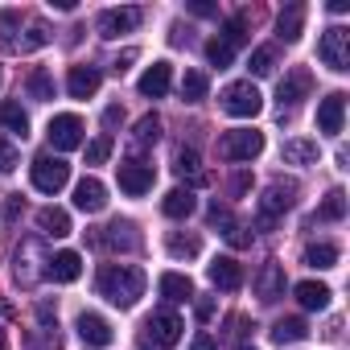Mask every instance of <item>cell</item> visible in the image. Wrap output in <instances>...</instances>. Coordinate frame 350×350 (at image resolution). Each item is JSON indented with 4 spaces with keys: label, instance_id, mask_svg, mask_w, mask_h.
Instances as JSON below:
<instances>
[{
    "label": "cell",
    "instance_id": "obj_1",
    "mask_svg": "<svg viewBox=\"0 0 350 350\" xmlns=\"http://www.w3.org/2000/svg\"><path fill=\"white\" fill-rule=\"evenodd\" d=\"M95 284H99V297H107L120 309H132L144 297V272L136 264H103Z\"/></svg>",
    "mask_w": 350,
    "mask_h": 350
},
{
    "label": "cell",
    "instance_id": "obj_2",
    "mask_svg": "<svg viewBox=\"0 0 350 350\" xmlns=\"http://www.w3.org/2000/svg\"><path fill=\"white\" fill-rule=\"evenodd\" d=\"M297 194H301L297 182L276 178V182L264 190V198H260V227H272V219H280L284 211H293V206H297Z\"/></svg>",
    "mask_w": 350,
    "mask_h": 350
},
{
    "label": "cell",
    "instance_id": "obj_3",
    "mask_svg": "<svg viewBox=\"0 0 350 350\" xmlns=\"http://www.w3.org/2000/svg\"><path fill=\"white\" fill-rule=\"evenodd\" d=\"M29 178H33V190H42V194H58V190L70 182V165H66L62 157L42 152V157L29 165Z\"/></svg>",
    "mask_w": 350,
    "mask_h": 350
},
{
    "label": "cell",
    "instance_id": "obj_4",
    "mask_svg": "<svg viewBox=\"0 0 350 350\" xmlns=\"http://www.w3.org/2000/svg\"><path fill=\"white\" fill-rule=\"evenodd\" d=\"M317 58L334 70V75H346L350 70V33L342 25H329L317 42Z\"/></svg>",
    "mask_w": 350,
    "mask_h": 350
},
{
    "label": "cell",
    "instance_id": "obj_5",
    "mask_svg": "<svg viewBox=\"0 0 350 350\" xmlns=\"http://www.w3.org/2000/svg\"><path fill=\"white\" fill-rule=\"evenodd\" d=\"M219 103H223V111L235 116V120H252V116L264 111V95H260L252 83H231V87L219 95Z\"/></svg>",
    "mask_w": 350,
    "mask_h": 350
},
{
    "label": "cell",
    "instance_id": "obj_6",
    "mask_svg": "<svg viewBox=\"0 0 350 350\" xmlns=\"http://www.w3.org/2000/svg\"><path fill=\"white\" fill-rule=\"evenodd\" d=\"M260 152H264V132H256V128H235V132H227L219 140V157L223 161H252Z\"/></svg>",
    "mask_w": 350,
    "mask_h": 350
},
{
    "label": "cell",
    "instance_id": "obj_7",
    "mask_svg": "<svg viewBox=\"0 0 350 350\" xmlns=\"http://www.w3.org/2000/svg\"><path fill=\"white\" fill-rule=\"evenodd\" d=\"M46 132H50V144H54L58 152H70V148H79V144H83V120H79L75 111L54 116Z\"/></svg>",
    "mask_w": 350,
    "mask_h": 350
},
{
    "label": "cell",
    "instance_id": "obj_8",
    "mask_svg": "<svg viewBox=\"0 0 350 350\" xmlns=\"http://www.w3.org/2000/svg\"><path fill=\"white\" fill-rule=\"evenodd\" d=\"M144 329H148V338H152L157 346H178V342H182V329H186V321H182L178 313L161 309V313H152V317L144 321Z\"/></svg>",
    "mask_w": 350,
    "mask_h": 350
},
{
    "label": "cell",
    "instance_id": "obj_9",
    "mask_svg": "<svg viewBox=\"0 0 350 350\" xmlns=\"http://www.w3.org/2000/svg\"><path fill=\"white\" fill-rule=\"evenodd\" d=\"M152 165H140V161H124L120 165V190L128 194V198H140V194H148L152 190Z\"/></svg>",
    "mask_w": 350,
    "mask_h": 350
},
{
    "label": "cell",
    "instance_id": "obj_10",
    "mask_svg": "<svg viewBox=\"0 0 350 350\" xmlns=\"http://www.w3.org/2000/svg\"><path fill=\"white\" fill-rule=\"evenodd\" d=\"M95 243L107 247V252H132L136 247V227L128 219H116V223H107V227L95 231Z\"/></svg>",
    "mask_w": 350,
    "mask_h": 350
},
{
    "label": "cell",
    "instance_id": "obj_11",
    "mask_svg": "<svg viewBox=\"0 0 350 350\" xmlns=\"http://www.w3.org/2000/svg\"><path fill=\"white\" fill-rule=\"evenodd\" d=\"M50 260V256H46ZM42 260V243L38 239H25L21 247H17V280L29 288V284H38V276H46V268H38V264H46Z\"/></svg>",
    "mask_w": 350,
    "mask_h": 350
},
{
    "label": "cell",
    "instance_id": "obj_12",
    "mask_svg": "<svg viewBox=\"0 0 350 350\" xmlns=\"http://www.w3.org/2000/svg\"><path fill=\"white\" fill-rule=\"evenodd\" d=\"M140 21H144V13H140V9H107V13H99V38L132 33Z\"/></svg>",
    "mask_w": 350,
    "mask_h": 350
},
{
    "label": "cell",
    "instance_id": "obj_13",
    "mask_svg": "<svg viewBox=\"0 0 350 350\" xmlns=\"http://www.w3.org/2000/svg\"><path fill=\"white\" fill-rule=\"evenodd\" d=\"M256 297H260L264 305H272V301L284 297V268H280L276 260L260 264V272H256Z\"/></svg>",
    "mask_w": 350,
    "mask_h": 350
},
{
    "label": "cell",
    "instance_id": "obj_14",
    "mask_svg": "<svg viewBox=\"0 0 350 350\" xmlns=\"http://www.w3.org/2000/svg\"><path fill=\"white\" fill-rule=\"evenodd\" d=\"M75 329H79V338H83L87 346H111V342H116L111 321H107V317H99V313H79Z\"/></svg>",
    "mask_w": 350,
    "mask_h": 350
},
{
    "label": "cell",
    "instance_id": "obj_15",
    "mask_svg": "<svg viewBox=\"0 0 350 350\" xmlns=\"http://www.w3.org/2000/svg\"><path fill=\"white\" fill-rule=\"evenodd\" d=\"M342 120H346V95L334 91V95H325V99L317 103V128H321L325 136H338V132H342Z\"/></svg>",
    "mask_w": 350,
    "mask_h": 350
},
{
    "label": "cell",
    "instance_id": "obj_16",
    "mask_svg": "<svg viewBox=\"0 0 350 350\" xmlns=\"http://www.w3.org/2000/svg\"><path fill=\"white\" fill-rule=\"evenodd\" d=\"M75 206H79L83 215H99V211L107 206V186H103L99 178H83V182L75 186Z\"/></svg>",
    "mask_w": 350,
    "mask_h": 350
},
{
    "label": "cell",
    "instance_id": "obj_17",
    "mask_svg": "<svg viewBox=\"0 0 350 350\" xmlns=\"http://www.w3.org/2000/svg\"><path fill=\"white\" fill-rule=\"evenodd\" d=\"M46 276L58 280V284H75V280L83 276V256H79V252H58V256H50V260H46Z\"/></svg>",
    "mask_w": 350,
    "mask_h": 350
},
{
    "label": "cell",
    "instance_id": "obj_18",
    "mask_svg": "<svg viewBox=\"0 0 350 350\" xmlns=\"http://www.w3.org/2000/svg\"><path fill=\"white\" fill-rule=\"evenodd\" d=\"M140 95H148V99H161V95H169V87H173V66L169 62H152L144 75H140Z\"/></svg>",
    "mask_w": 350,
    "mask_h": 350
},
{
    "label": "cell",
    "instance_id": "obj_19",
    "mask_svg": "<svg viewBox=\"0 0 350 350\" xmlns=\"http://www.w3.org/2000/svg\"><path fill=\"white\" fill-rule=\"evenodd\" d=\"M206 276H211V284H215V288H223V293L243 288V268H239L231 256H219V260L206 268Z\"/></svg>",
    "mask_w": 350,
    "mask_h": 350
},
{
    "label": "cell",
    "instance_id": "obj_20",
    "mask_svg": "<svg viewBox=\"0 0 350 350\" xmlns=\"http://www.w3.org/2000/svg\"><path fill=\"white\" fill-rule=\"evenodd\" d=\"M309 91H313V75H309V70H293V75L280 83L276 99H280V107H297L301 99H309Z\"/></svg>",
    "mask_w": 350,
    "mask_h": 350
},
{
    "label": "cell",
    "instance_id": "obj_21",
    "mask_svg": "<svg viewBox=\"0 0 350 350\" xmlns=\"http://www.w3.org/2000/svg\"><path fill=\"white\" fill-rule=\"evenodd\" d=\"M99 70L95 66H70V75H66V91L75 95V99H91L95 91H99Z\"/></svg>",
    "mask_w": 350,
    "mask_h": 350
},
{
    "label": "cell",
    "instance_id": "obj_22",
    "mask_svg": "<svg viewBox=\"0 0 350 350\" xmlns=\"http://www.w3.org/2000/svg\"><path fill=\"white\" fill-rule=\"evenodd\" d=\"M38 227H42V235H50V239H66V235H70V215H66L62 206H42V211H38Z\"/></svg>",
    "mask_w": 350,
    "mask_h": 350
},
{
    "label": "cell",
    "instance_id": "obj_23",
    "mask_svg": "<svg viewBox=\"0 0 350 350\" xmlns=\"http://www.w3.org/2000/svg\"><path fill=\"white\" fill-rule=\"evenodd\" d=\"M157 288H161V297H165L169 305H178V301H190V297H194V284H190V276H182V272H165V276L157 280Z\"/></svg>",
    "mask_w": 350,
    "mask_h": 350
},
{
    "label": "cell",
    "instance_id": "obj_24",
    "mask_svg": "<svg viewBox=\"0 0 350 350\" xmlns=\"http://www.w3.org/2000/svg\"><path fill=\"white\" fill-rule=\"evenodd\" d=\"M165 252L173 260H194V256H202V239L198 235H182V231H169L165 235Z\"/></svg>",
    "mask_w": 350,
    "mask_h": 350
},
{
    "label": "cell",
    "instance_id": "obj_25",
    "mask_svg": "<svg viewBox=\"0 0 350 350\" xmlns=\"http://www.w3.org/2000/svg\"><path fill=\"white\" fill-rule=\"evenodd\" d=\"M305 29V5H288L280 17H276V38L280 42H297Z\"/></svg>",
    "mask_w": 350,
    "mask_h": 350
},
{
    "label": "cell",
    "instance_id": "obj_26",
    "mask_svg": "<svg viewBox=\"0 0 350 350\" xmlns=\"http://www.w3.org/2000/svg\"><path fill=\"white\" fill-rule=\"evenodd\" d=\"M293 297L301 301V309H325L334 293H329V288H325L321 280H301V284L293 288Z\"/></svg>",
    "mask_w": 350,
    "mask_h": 350
},
{
    "label": "cell",
    "instance_id": "obj_27",
    "mask_svg": "<svg viewBox=\"0 0 350 350\" xmlns=\"http://www.w3.org/2000/svg\"><path fill=\"white\" fill-rule=\"evenodd\" d=\"M305 338H309L305 317H280V321L272 325V342H280V346H288V342H305Z\"/></svg>",
    "mask_w": 350,
    "mask_h": 350
},
{
    "label": "cell",
    "instance_id": "obj_28",
    "mask_svg": "<svg viewBox=\"0 0 350 350\" xmlns=\"http://www.w3.org/2000/svg\"><path fill=\"white\" fill-rule=\"evenodd\" d=\"M194 206H198V202H194V194H190V190H169V194H165V202H161V211H165L169 219H190V215H194Z\"/></svg>",
    "mask_w": 350,
    "mask_h": 350
},
{
    "label": "cell",
    "instance_id": "obj_29",
    "mask_svg": "<svg viewBox=\"0 0 350 350\" xmlns=\"http://www.w3.org/2000/svg\"><path fill=\"white\" fill-rule=\"evenodd\" d=\"M280 157H284L288 165H313V161H317V140H284Z\"/></svg>",
    "mask_w": 350,
    "mask_h": 350
},
{
    "label": "cell",
    "instance_id": "obj_30",
    "mask_svg": "<svg viewBox=\"0 0 350 350\" xmlns=\"http://www.w3.org/2000/svg\"><path fill=\"white\" fill-rule=\"evenodd\" d=\"M342 215H346V194H342V190H329V194H325V202L317 206L313 223H338Z\"/></svg>",
    "mask_w": 350,
    "mask_h": 350
},
{
    "label": "cell",
    "instance_id": "obj_31",
    "mask_svg": "<svg viewBox=\"0 0 350 350\" xmlns=\"http://www.w3.org/2000/svg\"><path fill=\"white\" fill-rule=\"evenodd\" d=\"M305 264L325 272V268L338 264V247H334V243H309V247H305Z\"/></svg>",
    "mask_w": 350,
    "mask_h": 350
},
{
    "label": "cell",
    "instance_id": "obj_32",
    "mask_svg": "<svg viewBox=\"0 0 350 350\" xmlns=\"http://www.w3.org/2000/svg\"><path fill=\"white\" fill-rule=\"evenodd\" d=\"M206 87H211V83H206L202 70H186V79H182V99H186V103H202V99H206Z\"/></svg>",
    "mask_w": 350,
    "mask_h": 350
},
{
    "label": "cell",
    "instance_id": "obj_33",
    "mask_svg": "<svg viewBox=\"0 0 350 350\" xmlns=\"http://www.w3.org/2000/svg\"><path fill=\"white\" fill-rule=\"evenodd\" d=\"M132 140H136V148H148V144H157V140H161V120H157V116H140V120H136V132H132Z\"/></svg>",
    "mask_w": 350,
    "mask_h": 350
},
{
    "label": "cell",
    "instance_id": "obj_34",
    "mask_svg": "<svg viewBox=\"0 0 350 350\" xmlns=\"http://www.w3.org/2000/svg\"><path fill=\"white\" fill-rule=\"evenodd\" d=\"M0 124H5L9 132H17V136L29 132V116L21 111V103H0Z\"/></svg>",
    "mask_w": 350,
    "mask_h": 350
},
{
    "label": "cell",
    "instance_id": "obj_35",
    "mask_svg": "<svg viewBox=\"0 0 350 350\" xmlns=\"http://www.w3.org/2000/svg\"><path fill=\"white\" fill-rule=\"evenodd\" d=\"M206 58H211V66H219V70H223V66H231V62H235V46H231V42H223V38H211V42H206Z\"/></svg>",
    "mask_w": 350,
    "mask_h": 350
},
{
    "label": "cell",
    "instance_id": "obj_36",
    "mask_svg": "<svg viewBox=\"0 0 350 350\" xmlns=\"http://www.w3.org/2000/svg\"><path fill=\"white\" fill-rule=\"evenodd\" d=\"M25 87H29V95H33L38 103H46V99H54V79H50V70H33Z\"/></svg>",
    "mask_w": 350,
    "mask_h": 350
},
{
    "label": "cell",
    "instance_id": "obj_37",
    "mask_svg": "<svg viewBox=\"0 0 350 350\" xmlns=\"http://www.w3.org/2000/svg\"><path fill=\"white\" fill-rule=\"evenodd\" d=\"M46 42H50V29H46L42 21H33V25H29V33H25V38H21V42H17L13 50H21V54H29V50H42Z\"/></svg>",
    "mask_w": 350,
    "mask_h": 350
},
{
    "label": "cell",
    "instance_id": "obj_38",
    "mask_svg": "<svg viewBox=\"0 0 350 350\" xmlns=\"http://www.w3.org/2000/svg\"><path fill=\"white\" fill-rule=\"evenodd\" d=\"M272 66H276V50H272V46H260V50L252 54V66H247V70H252L256 79H264V75H272Z\"/></svg>",
    "mask_w": 350,
    "mask_h": 350
},
{
    "label": "cell",
    "instance_id": "obj_39",
    "mask_svg": "<svg viewBox=\"0 0 350 350\" xmlns=\"http://www.w3.org/2000/svg\"><path fill=\"white\" fill-rule=\"evenodd\" d=\"M173 169H178L182 178H198V148H178V157H173Z\"/></svg>",
    "mask_w": 350,
    "mask_h": 350
},
{
    "label": "cell",
    "instance_id": "obj_40",
    "mask_svg": "<svg viewBox=\"0 0 350 350\" xmlns=\"http://www.w3.org/2000/svg\"><path fill=\"white\" fill-rule=\"evenodd\" d=\"M219 38H223V42H231V46L239 50V46L247 42V25H243V17H231V21L223 25V33H219Z\"/></svg>",
    "mask_w": 350,
    "mask_h": 350
},
{
    "label": "cell",
    "instance_id": "obj_41",
    "mask_svg": "<svg viewBox=\"0 0 350 350\" xmlns=\"http://www.w3.org/2000/svg\"><path fill=\"white\" fill-rule=\"evenodd\" d=\"M107 157H111V136H95L87 144V165H103Z\"/></svg>",
    "mask_w": 350,
    "mask_h": 350
},
{
    "label": "cell",
    "instance_id": "obj_42",
    "mask_svg": "<svg viewBox=\"0 0 350 350\" xmlns=\"http://www.w3.org/2000/svg\"><path fill=\"white\" fill-rule=\"evenodd\" d=\"M17 169V148L9 144V140H0V178H5V173H13Z\"/></svg>",
    "mask_w": 350,
    "mask_h": 350
},
{
    "label": "cell",
    "instance_id": "obj_43",
    "mask_svg": "<svg viewBox=\"0 0 350 350\" xmlns=\"http://www.w3.org/2000/svg\"><path fill=\"white\" fill-rule=\"evenodd\" d=\"M223 235H227V243H231V247H247V243H252V235H247V227H239V223H235V227H227Z\"/></svg>",
    "mask_w": 350,
    "mask_h": 350
},
{
    "label": "cell",
    "instance_id": "obj_44",
    "mask_svg": "<svg viewBox=\"0 0 350 350\" xmlns=\"http://www.w3.org/2000/svg\"><path fill=\"white\" fill-rule=\"evenodd\" d=\"M211 223H215V227H223V231H227V227H235V219H231V211H227V206H219V202L211 206Z\"/></svg>",
    "mask_w": 350,
    "mask_h": 350
},
{
    "label": "cell",
    "instance_id": "obj_45",
    "mask_svg": "<svg viewBox=\"0 0 350 350\" xmlns=\"http://www.w3.org/2000/svg\"><path fill=\"white\" fill-rule=\"evenodd\" d=\"M215 309H219V305H215V297H198V305H194L198 321H211V317H215Z\"/></svg>",
    "mask_w": 350,
    "mask_h": 350
},
{
    "label": "cell",
    "instance_id": "obj_46",
    "mask_svg": "<svg viewBox=\"0 0 350 350\" xmlns=\"http://www.w3.org/2000/svg\"><path fill=\"white\" fill-rule=\"evenodd\" d=\"M103 124H107V128H116V124H124V107H120V103H111V107L103 111Z\"/></svg>",
    "mask_w": 350,
    "mask_h": 350
},
{
    "label": "cell",
    "instance_id": "obj_47",
    "mask_svg": "<svg viewBox=\"0 0 350 350\" xmlns=\"http://www.w3.org/2000/svg\"><path fill=\"white\" fill-rule=\"evenodd\" d=\"M128 62H136V50H124V54L111 62V70H116V75H124V70H128Z\"/></svg>",
    "mask_w": 350,
    "mask_h": 350
},
{
    "label": "cell",
    "instance_id": "obj_48",
    "mask_svg": "<svg viewBox=\"0 0 350 350\" xmlns=\"http://www.w3.org/2000/svg\"><path fill=\"white\" fill-rule=\"evenodd\" d=\"M247 186H252V178H247V169H239L235 178H231V190H235V194H243Z\"/></svg>",
    "mask_w": 350,
    "mask_h": 350
},
{
    "label": "cell",
    "instance_id": "obj_49",
    "mask_svg": "<svg viewBox=\"0 0 350 350\" xmlns=\"http://www.w3.org/2000/svg\"><path fill=\"white\" fill-rule=\"evenodd\" d=\"M190 350H219V346H215V338H206V334H198V338L190 342Z\"/></svg>",
    "mask_w": 350,
    "mask_h": 350
},
{
    "label": "cell",
    "instance_id": "obj_50",
    "mask_svg": "<svg viewBox=\"0 0 350 350\" xmlns=\"http://www.w3.org/2000/svg\"><path fill=\"white\" fill-rule=\"evenodd\" d=\"M190 13H198V17H211V13H215V5H206V0H194V5H190Z\"/></svg>",
    "mask_w": 350,
    "mask_h": 350
},
{
    "label": "cell",
    "instance_id": "obj_51",
    "mask_svg": "<svg viewBox=\"0 0 350 350\" xmlns=\"http://www.w3.org/2000/svg\"><path fill=\"white\" fill-rule=\"evenodd\" d=\"M17 215H21V198H13V202H9V211H5V219H9V223H13V219H17Z\"/></svg>",
    "mask_w": 350,
    "mask_h": 350
},
{
    "label": "cell",
    "instance_id": "obj_52",
    "mask_svg": "<svg viewBox=\"0 0 350 350\" xmlns=\"http://www.w3.org/2000/svg\"><path fill=\"white\" fill-rule=\"evenodd\" d=\"M0 350H9V338H5V329H0Z\"/></svg>",
    "mask_w": 350,
    "mask_h": 350
},
{
    "label": "cell",
    "instance_id": "obj_53",
    "mask_svg": "<svg viewBox=\"0 0 350 350\" xmlns=\"http://www.w3.org/2000/svg\"><path fill=\"white\" fill-rule=\"evenodd\" d=\"M239 350H256V346H239Z\"/></svg>",
    "mask_w": 350,
    "mask_h": 350
},
{
    "label": "cell",
    "instance_id": "obj_54",
    "mask_svg": "<svg viewBox=\"0 0 350 350\" xmlns=\"http://www.w3.org/2000/svg\"><path fill=\"white\" fill-rule=\"evenodd\" d=\"M0 79H5V75H0Z\"/></svg>",
    "mask_w": 350,
    "mask_h": 350
},
{
    "label": "cell",
    "instance_id": "obj_55",
    "mask_svg": "<svg viewBox=\"0 0 350 350\" xmlns=\"http://www.w3.org/2000/svg\"><path fill=\"white\" fill-rule=\"evenodd\" d=\"M144 350H148V346H144Z\"/></svg>",
    "mask_w": 350,
    "mask_h": 350
}]
</instances>
